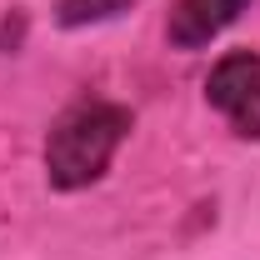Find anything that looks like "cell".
Listing matches in <instances>:
<instances>
[{"mask_svg": "<svg viewBox=\"0 0 260 260\" xmlns=\"http://www.w3.org/2000/svg\"><path fill=\"white\" fill-rule=\"evenodd\" d=\"M130 110L115 100H80L70 105L45 135V180L55 190H85L110 170L115 150L130 135Z\"/></svg>", "mask_w": 260, "mask_h": 260, "instance_id": "obj_1", "label": "cell"}, {"mask_svg": "<svg viewBox=\"0 0 260 260\" xmlns=\"http://www.w3.org/2000/svg\"><path fill=\"white\" fill-rule=\"evenodd\" d=\"M205 100L230 120L240 140H260V55L230 50L205 75Z\"/></svg>", "mask_w": 260, "mask_h": 260, "instance_id": "obj_2", "label": "cell"}, {"mask_svg": "<svg viewBox=\"0 0 260 260\" xmlns=\"http://www.w3.org/2000/svg\"><path fill=\"white\" fill-rule=\"evenodd\" d=\"M245 5H250V0H175L165 35H170L175 50H200V45H210L225 25L240 20Z\"/></svg>", "mask_w": 260, "mask_h": 260, "instance_id": "obj_3", "label": "cell"}, {"mask_svg": "<svg viewBox=\"0 0 260 260\" xmlns=\"http://www.w3.org/2000/svg\"><path fill=\"white\" fill-rule=\"evenodd\" d=\"M130 0H55L60 10V25H95V20H110L120 15Z\"/></svg>", "mask_w": 260, "mask_h": 260, "instance_id": "obj_4", "label": "cell"}]
</instances>
